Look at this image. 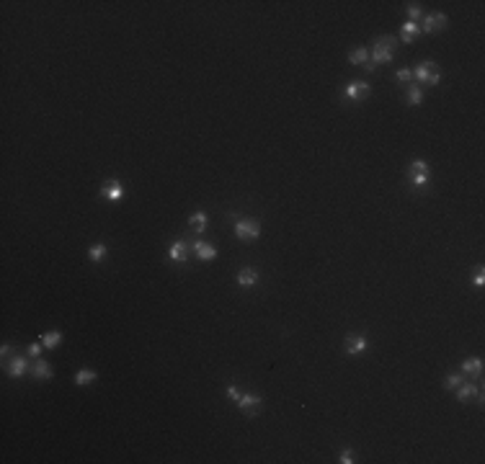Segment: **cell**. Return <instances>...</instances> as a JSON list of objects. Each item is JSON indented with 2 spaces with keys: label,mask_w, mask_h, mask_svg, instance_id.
<instances>
[{
  "label": "cell",
  "mask_w": 485,
  "mask_h": 464,
  "mask_svg": "<svg viewBox=\"0 0 485 464\" xmlns=\"http://www.w3.org/2000/svg\"><path fill=\"white\" fill-rule=\"evenodd\" d=\"M392 44H395L392 36H379L377 44H374V49H372V65H387V62H392V57H395Z\"/></svg>",
  "instance_id": "6da1fadb"
},
{
  "label": "cell",
  "mask_w": 485,
  "mask_h": 464,
  "mask_svg": "<svg viewBox=\"0 0 485 464\" xmlns=\"http://www.w3.org/2000/svg\"><path fill=\"white\" fill-rule=\"evenodd\" d=\"M418 31H421V26H418V24H413V21H405L403 29H400V39L410 44L415 36H418Z\"/></svg>",
  "instance_id": "5bb4252c"
},
{
  "label": "cell",
  "mask_w": 485,
  "mask_h": 464,
  "mask_svg": "<svg viewBox=\"0 0 485 464\" xmlns=\"http://www.w3.org/2000/svg\"><path fill=\"white\" fill-rule=\"evenodd\" d=\"M41 348H44V343H31L26 351H29V356H41Z\"/></svg>",
  "instance_id": "83f0119b"
},
{
  "label": "cell",
  "mask_w": 485,
  "mask_h": 464,
  "mask_svg": "<svg viewBox=\"0 0 485 464\" xmlns=\"http://www.w3.org/2000/svg\"><path fill=\"white\" fill-rule=\"evenodd\" d=\"M367 60H369L367 47H356L351 54H348V62H351V65H367Z\"/></svg>",
  "instance_id": "ffe728a7"
},
{
  "label": "cell",
  "mask_w": 485,
  "mask_h": 464,
  "mask_svg": "<svg viewBox=\"0 0 485 464\" xmlns=\"http://www.w3.org/2000/svg\"><path fill=\"white\" fill-rule=\"evenodd\" d=\"M188 224H191V230H194V232H204L207 230V214L204 212H196L194 217L188 219Z\"/></svg>",
  "instance_id": "d6986e66"
},
{
  "label": "cell",
  "mask_w": 485,
  "mask_h": 464,
  "mask_svg": "<svg viewBox=\"0 0 485 464\" xmlns=\"http://www.w3.org/2000/svg\"><path fill=\"white\" fill-rule=\"evenodd\" d=\"M483 274H485L483 266H478V268H475V284H478V286H483V284H485V276H483Z\"/></svg>",
  "instance_id": "f546056e"
},
{
  "label": "cell",
  "mask_w": 485,
  "mask_h": 464,
  "mask_svg": "<svg viewBox=\"0 0 485 464\" xmlns=\"http://www.w3.org/2000/svg\"><path fill=\"white\" fill-rule=\"evenodd\" d=\"M369 348V341L364 335H346V354L348 356H359Z\"/></svg>",
  "instance_id": "5b68a950"
},
{
  "label": "cell",
  "mask_w": 485,
  "mask_h": 464,
  "mask_svg": "<svg viewBox=\"0 0 485 464\" xmlns=\"http://www.w3.org/2000/svg\"><path fill=\"white\" fill-rule=\"evenodd\" d=\"M256 281H258V274H256L253 268H243L240 274H238V284L240 286H253Z\"/></svg>",
  "instance_id": "ac0fdd59"
},
{
  "label": "cell",
  "mask_w": 485,
  "mask_h": 464,
  "mask_svg": "<svg viewBox=\"0 0 485 464\" xmlns=\"http://www.w3.org/2000/svg\"><path fill=\"white\" fill-rule=\"evenodd\" d=\"M101 196L109 199V201H119L124 196V186L119 183V180H106V183L101 186Z\"/></svg>",
  "instance_id": "8992f818"
},
{
  "label": "cell",
  "mask_w": 485,
  "mask_h": 464,
  "mask_svg": "<svg viewBox=\"0 0 485 464\" xmlns=\"http://www.w3.org/2000/svg\"><path fill=\"white\" fill-rule=\"evenodd\" d=\"M415 77H418L421 83H428V85H436L439 80H442V75L436 72V65L434 62H421L418 67H415Z\"/></svg>",
  "instance_id": "3957f363"
},
{
  "label": "cell",
  "mask_w": 485,
  "mask_h": 464,
  "mask_svg": "<svg viewBox=\"0 0 485 464\" xmlns=\"http://www.w3.org/2000/svg\"><path fill=\"white\" fill-rule=\"evenodd\" d=\"M26 369H29V364H26V358H24V356H16V358L8 364L10 377H24V371H26Z\"/></svg>",
  "instance_id": "9a60e30c"
},
{
  "label": "cell",
  "mask_w": 485,
  "mask_h": 464,
  "mask_svg": "<svg viewBox=\"0 0 485 464\" xmlns=\"http://www.w3.org/2000/svg\"><path fill=\"white\" fill-rule=\"evenodd\" d=\"M227 397H230L232 402H238V400H240V390H238V387H232V384H230V387H227Z\"/></svg>",
  "instance_id": "f1b7e54d"
},
{
  "label": "cell",
  "mask_w": 485,
  "mask_h": 464,
  "mask_svg": "<svg viewBox=\"0 0 485 464\" xmlns=\"http://www.w3.org/2000/svg\"><path fill=\"white\" fill-rule=\"evenodd\" d=\"M369 96V85L364 80H354L346 85V98L348 101H359V98H367Z\"/></svg>",
  "instance_id": "52a82bcc"
},
{
  "label": "cell",
  "mask_w": 485,
  "mask_h": 464,
  "mask_svg": "<svg viewBox=\"0 0 485 464\" xmlns=\"http://www.w3.org/2000/svg\"><path fill=\"white\" fill-rule=\"evenodd\" d=\"M194 253H196L199 261H214V258H217V248L204 243V240H196L194 243Z\"/></svg>",
  "instance_id": "ba28073f"
},
{
  "label": "cell",
  "mask_w": 485,
  "mask_h": 464,
  "mask_svg": "<svg viewBox=\"0 0 485 464\" xmlns=\"http://www.w3.org/2000/svg\"><path fill=\"white\" fill-rule=\"evenodd\" d=\"M421 98H423L421 85H410V88H408V104H410V106H418Z\"/></svg>",
  "instance_id": "44dd1931"
},
{
  "label": "cell",
  "mask_w": 485,
  "mask_h": 464,
  "mask_svg": "<svg viewBox=\"0 0 485 464\" xmlns=\"http://www.w3.org/2000/svg\"><path fill=\"white\" fill-rule=\"evenodd\" d=\"M88 255H91V261H104V258H106V245H93L91 250H88Z\"/></svg>",
  "instance_id": "603a6c76"
},
{
  "label": "cell",
  "mask_w": 485,
  "mask_h": 464,
  "mask_svg": "<svg viewBox=\"0 0 485 464\" xmlns=\"http://www.w3.org/2000/svg\"><path fill=\"white\" fill-rule=\"evenodd\" d=\"M96 371L93 369H80V371H77V374H75V384H77V387H83V384H91V382H96Z\"/></svg>",
  "instance_id": "2e32d148"
},
{
  "label": "cell",
  "mask_w": 485,
  "mask_h": 464,
  "mask_svg": "<svg viewBox=\"0 0 485 464\" xmlns=\"http://www.w3.org/2000/svg\"><path fill=\"white\" fill-rule=\"evenodd\" d=\"M31 374L37 377V379H44V382H47V379H52V366L47 364V361L37 358V361L31 364Z\"/></svg>",
  "instance_id": "8fae6325"
},
{
  "label": "cell",
  "mask_w": 485,
  "mask_h": 464,
  "mask_svg": "<svg viewBox=\"0 0 485 464\" xmlns=\"http://www.w3.org/2000/svg\"><path fill=\"white\" fill-rule=\"evenodd\" d=\"M168 258H171V261H176V263H178V261L184 263V261H186V243H184V240H176L171 248H168Z\"/></svg>",
  "instance_id": "4fadbf2b"
},
{
  "label": "cell",
  "mask_w": 485,
  "mask_h": 464,
  "mask_svg": "<svg viewBox=\"0 0 485 464\" xmlns=\"http://www.w3.org/2000/svg\"><path fill=\"white\" fill-rule=\"evenodd\" d=\"M408 171H410V173H428V163H426V160H413Z\"/></svg>",
  "instance_id": "d4e9b609"
},
{
  "label": "cell",
  "mask_w": 485,
  "mask_h": 464,
  "mask_svg": "<svg viewBox=\"0 0 485 464\" xmlns=\"http://www.w3.org/2000/svg\"><path fill=\"white\" fill-rule=\"evenodd\" d=\"M235 235L240 240H256L261 235V222L258 219H235Z\"/></svg>",
  "instance_id": "7a4b0ae2"
},
{
  "label": "cell",
  "mask_w": 485,
  "mask_h": 464,
  "mask_svg": "<svg viewBox=\"0 0 485 464\" xmlns=\"http://www.w3.org/2000/svg\"><path fill=\"white\" fill-rule=\"evenodd\" d=\"M428 180H431V173H413V186H426Z\"/></svg>",
  "instance_id": "484cf974"
},
{
  "label": "cell",
  "mask_w": 485,
  "mask_h": 464,
  "mask_svg": "<svg viewBox=\"0 0 485 464\" xmlns=\"http://www.w3.org/2000/svg\"><path fill=\"white\" fill-rule=\"evenodd\" d=\"M444 26H447V16H444V13H428V16L423 18V29L431 31V34H434V31H442Z\"/></svg>",
  "instance_id": "9c48e42d"
},
{
  "label": "cell",
  "mask_w": 485,
  "mask_h": 464,
  "mask_svg": "<svg viewBox=\"0 0 485 464\" xmlns=\"http://www.w3.org/2000/svg\"><path fill=\"white\" fill-rule=\"evenodd\" d=\"M261 405H263V400L258 397V394H240V400H238V407L251 418H256V413L261 410Z\"/></svg>",
  "instance_id": "277c9868"
},
{
  "label": "cell",
  "mask_w": 485,
  "mask_h": 464,
  "mask_svg": "<svg viewBox=\"0 0 485 464\" xmlns=\"http://www.w3.org/2000/svg\"><path fill=\"white\" fill-rule=\"evenodd\" d=\"M478 392H480V387L462 382L459 387H457V400H459V402H467V400H472V397H478Z\"/></svg>",
  "instance_id": "7c38bea8"
},
{
  "label": "cell",
  "mask_w": 485,
  "mask_h": 464,
  "mask_svg": "<svg viewBox=\"0 0 485 464\" xmlns=\"http://www.w3.org/2000/svg\"><path fill=\"white\" fill-rule=\"evenodd\" d=\"M462 382H465V374H447V379H444V387H447V390H457Z\"/></svg>",
  "instance_id": "7402d4cb"
},
{
  "label": "cell",
  "mask_w": 485,
  "mask_h": 464,
  "mask_svg": "<svg viewBox=\"0 0 485 464\" xmlns=\"http://www.w3.org/2000/svg\"><path fill=\"white\" fill-rule=\"evenodd\" d=\"M405 10H408V21H413V24L421 18V5L418 3H408V5H405Z\"/></svg>",
  "instance_id": "cb8c5ba5"
},
{
  "label": "cell",
  "mask_w": 485,
  "mask_h": 464,
  "mask_svg": "<svg viewBox=\"0 0 485 464\" xmlns=\"http://www.w3.org/2000/svg\"><path fill=\"white\" fill-rule=\"evenodd\" d=\"M462 374H467V377H483V361L478 356L462 361Z\"/></svg>",
  "instance_id": "30bf717a"
},
{
  "label": "cell",
  "mask_w": 485,
  "mask_h": 464,
  "mask_svg": "<svg viewBox=\"0 0 485 464\" xmlns=\"http://www.w3.org/2000/svg\"><path fill=\"white\" fill-rule=\"evenodd\" d=\"M338 462H341V464H351V462H354L351 449H343V451H341V459H338Z\"/></svg>",
  "instance_id": "4316f807"
},
{
  "label": "cell",
  "mask_w": 485,
  "mask_h": 464,
  "mask_svg": "<svg viewBox=\"0 0 485 464\" xmlns=\"http://www.w3.org/2000/svg\"><path fill=\"white\" fill-rule=\"evenodd\" d=\"M413 72L410 70H398V80H410Z\"/></svg>",
  "instance_id": "4dcf8cb0"
},
{
  "label": "cell",
  "mask_w": 485,
  "mask_h": 464,
  "mask_svg": "<svg viewBox=\"0 0 485 464\" xmlns=\"http://www.w3.org/2000/svg\"><path fill=\"white\" fill-rule=\"evenodd\" d=\"M41 343H44V348H57V346L62 343V333H60V330L44 333V335H41Z\"/></svg>",
  "instance_id": "e0dca14e"
}]
</instances>
